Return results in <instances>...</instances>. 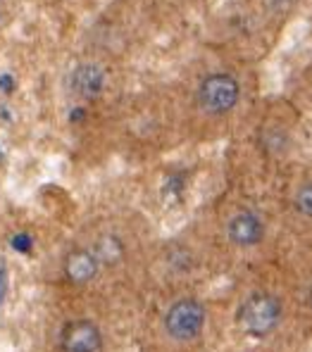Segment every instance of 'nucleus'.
Returning a JSON list of instances; mask_svg holds the SVG:
<instances>
[{
	"mask_svg": "<svg viewBox=\"0 0 312 352\" xmlns=\"http://www.w3.org/2000/svg\"><path fill=\"white\" fill-rule=\"evenodd\" d=\"M264 231H267V226H264V219L260 217V212L248 210V207L231 212L225 224L227 241L233 248H241V250L260 245L264 238Z\"/></svg>",
	"mask_w": 312,
	"mask_h": 352,
	"instance_id": "20e7f679",
	"label": "nucleus"
},
{
	"mask_svg": "<svg viewBox=\"0 0 312 352\" xmlns=\"http://www.w3.org/2000/svg\"><path fill=\"white\" fill-rule=\"evenodd\" d=\"M293 207L300 217L312 221V181H305L293 190Z\"/></svg>",
	"mask_w": 312,
	"mask_h": 352,
	"instance_id": "1a4fd4ad",
	"label": "nucleus"
},
{
	"mask_svg": "<svg viewBox=\"0 0 312 352\" xmlns=\"http://www.w3.org/2000/svg\"><path fill=\"white\" fill-rule=\"evenodd\" d=\"M165 333L169 336L174 343H191L202 333L205 326V307L202 302L194 298H181L169 305L165 312Z\"/></svg>",
	"mask_w": 312,
	"mask_h": 352,
	"instance_id": "7ed1b4c3",
	"label": "nucleus"
},
{
	"mask_svg": "<svg viewBox=\"0 0 312 352\" xmlns=\"http://www.w3.org/2000/svg\"><path fill=\"white\" fill-rule=\"evenodd\" d=\"M282 300L277 298L274 293L267 291H258L251 293L246 298V302L241 305V312H238V322H241L243 331L251 336H262L272 333L274 329L282 322Z\"/></svg>",
	"mask_w": 312,
	"mask_h": 352,
	"instance_id": "f03ea898",
	"label": "nucleus"
},
{
	"mask_svg": "<svg viewBox=\"0 0 312 352\" xmlns=\"http://www.w3.org/2000/svg\"><path fill=\"white\" fill-rule=\"evenodd\" d=\"M243 98V86L231 72H210L198 81L196 105L207 117H227L238 107Z\"/></svg>",
	"mask_w": 312,
	"mask_h": 352,
	"instance_id": "f257e3e1",
	"label": "nucleus"
},
{
	"mask_svg": "<svg viewBox=\"0 0 312 352\" xmlns=\"http://www.w3.org/2000/svg\"><path fill=\"white\" fill-rule=\"evenodd\" d=\"M101 272V262L96 260L91 248H74L70 255L65 257V276L76 286L91 283Z\"/></svg>",
	"mask_w": 312,
	"mask_h": 352,
	"instance_id": "0eeeda50",
	"label": "nucleus"
},
{
	"mask_svg": "<svg viewBox=\"0 0 312 352\" xmlns=\"http://www.w3.org/2000/svg\"><path fill=\"white\" fill-rule=\"evenodd\" d=\"M5 291H8V278H5V269L0 267V302H3Z\"/></svg>",
	"mask_w": 312,
	"mask_h": 352,
	"instance_id": "9d476101",
	"label": "nucleus"
},
{
	"mask_svg": "<svg viewBox=\"0 0 312 352\" xmlns=\"http://www.w3.org/2000/svg\"><path fill=\"white\" fill-rule=\"evenodd\" d=\"M91 250L101 264H117V262H122V257H124V243L114 234H103Z\"/></svg>",
	"mask_w": 312,
	"mask_h": 352,
	"instance_id": "6e6552de",
	"label": "nucleus"
},
{
	"mask_svg": "<svg viewBox=\"0 0 312 352\" xmlns=\"http://www.w3.org/2000/svg\"><path fill=\"white\" fill-rule=\"evenodd\" d=\"M308 300H310V307H312V288H310V293H308Z\"/></svg>",
	"mask_w": 312,
	"mask_h": 352,
	"instance_id": "9b49d317",
	"label": "nucleus"
},
{
	"mask_svg": "<svg viewBox=\"0 0 312 352\" xmlns=\"http://www.w3.org/2000/svg\"><path fill=\"white\" fill-rule=\"evenodd\" d=\"M62 352H103V331L91 319H74L60 333Z\"/></svg>",
	"mask_w": 312,
	"mask_h": 352,
	"instance_id": "39448f33",
	"label": "nucleus"
},
{
	"mask_svg": "<svg viewBox=\"0 0 312 352\" xmlns=\"http://www.w3.org/2000/svg\"><path fill=\"white\" fill-rule=\"evenodd\" d=\"M107 74L96 62H81L70 74V91L81 100H93L105 91Z\"/></svg>",
	"mask_w": 312,
	"mask_h": 352,
	"instance_id": "423d86ee",
	"label": "nucleus"
}]
</instances>
